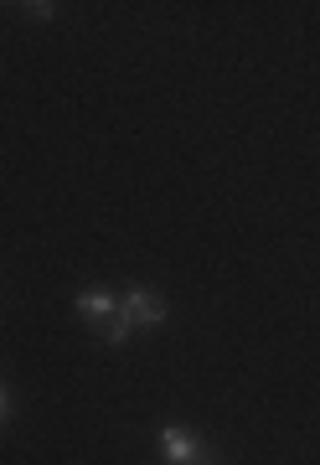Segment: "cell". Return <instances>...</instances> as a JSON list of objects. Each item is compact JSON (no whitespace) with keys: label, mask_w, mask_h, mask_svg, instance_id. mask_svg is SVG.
<instances>
[{"label":"cell","mask_w":320,"mask_h":465,"mask_svg":"<svg viewBox=\"0 0 320 465\" xmlns=\"http://www.w3.org/2000/svg\"><path fill=\"white\" fill-rule=\"evenodd\" d=\"M130 336H135V326H130L124 316H109V321H103V341H109V347H124Z\"/></svg>","instance_id":"4"},{"label":"cell","mask_w":320,"mask_h":465,"mask_svg":"<svg viewBox=\"0 0 320 465\" xmlns=\"http://www.w3.org/2000/svg\"><path fill=\"white\" fill-rule=\"evenodd\" d=\"M197 455H207V450L186 424H160V460L166 465H191Z\"/></svg>","instance_id":"2"},{"label":"cell","mask_w":320,"mask_h":465,"mask_svg":"<svg viewBox=\"0 0 320 465\" xmlns=\"http://www.w3.org/2000/svg\"><path fill=\"white\" fill-rule=\"evenodd\" d=\"M73 311L83 321H93V326H103L109 316H119V295L103 290V284H93V290H78V295H73Z\"/></svg>","instance_id":"3"},{"label":"cell","mask_w":320,"mask_h":465,"mask_svg":"<svg viewBox=\"0 0 320 465\" xmlns=\"http://www.w3.org/2000/svg\"><path fill=\"white\" fill-rule=\"evenodd\" d=\"M11 419V393H5V382H0V424Z\"/></svg>","instance_id":"6"},{"label":"cell","mask_w":320,"mask_h":465,"mask_svg":"<svg viewBox=\"0 0 320 465\" xmlns=\"http://www.w3.org/2000/svg\"><path fill=\"white\" fill-rule=\"evenodd\" d=\"M166 295L160 290H150V284H130L124 295H119V316L130 321V326H160L166 321Z\"/></svg>","instance_id":"1"},{"label":"cell","mask_w":320,"mask_h":465,"mask_svg":"<svg viewBox=\"0 0 320 465\" xmlns=\"http://www.w3.org/2000/svg\"><path fill=\"white\" fill-rule=\"evenodd\" d=\"M21 11H26V16H36V21H52V16H57V5H52V0H36V5H21Z\"/></svg>","instance_id":"5"},{"label":"cell","mask_w":320,"mask_h":465,"mask_svg":"<svg viewBox=\"0 0 320 465\" xmlns=\"http://www.w3.org/2000/svg\"><path fill=\"white\" fill-rule=\"evenodd\" d=\"M191 465H212V455H197V460H191Z\"/></svg>","instance_id":"7"}]
</instances>
